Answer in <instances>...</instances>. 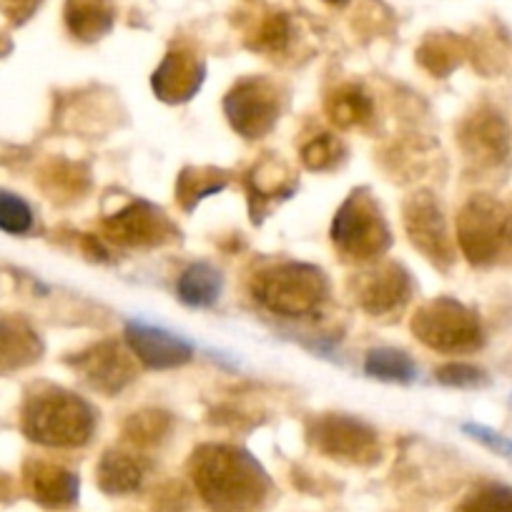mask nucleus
<instances>
[{
    "instance_id": "f257e3e1",
    "label": "nucleus",
    "mask_w": 512,
    "mask_h": 512,
    "mask_svg": "<svg viewBox=\"0 0 512 512\" xmlns=\"http://www.w3.org/2000/svg\"><path fill=\"white\" fill-rule=\"evenodd\" d=\"M189 475L211 512H262L272 490L256 457L234 445H201L191 455Z\"/></svg>"
},
{
    "instance_id": "f03ea898",
    "label": "nucleus",
    "mask_w": 512,
    "mask_h": 512,
    "mask_svg": "<svg viewBox=\"0 0 512 512\" xmlns=\"http://www.w3.org/2000/svg\"><path fill=\"white\" fill-rule=\"evenodd\" d=\"M96 410L91 402L68 390H46L23 407V432L31 442L58 450L88 445L96 432Z\"/></svg>"
},
{
    "instance_id": "7ed1b4c3",
    "label": "nucleus",
    "mask_w": 512,
    "mask_h": 512,
    "mask_svg": "<svg viewBox=\"0 0 512 512\" xmlns=\"http://www.w3.org/2000/svg\"><path fill=\"white\" fill-rule=\"evenodd\" d=\"M254 297L277 317H312L327 302L329 279L314 264H274L254 277Z\"/></svg>"
},
{
    "instance_id": "20e7f679",
    "label": "nucleus",
    "mask_w": 512,
    "mask_h": 512,
    "mask_svg": "<svg viewBox=\"0 0 512 512\" xmlns=\"http://www.w3.org/2000/svg\"><path fill=\"white\" fill-rule=\"evenodd\" d=\"M332 241L354 262H377L390 249V226L367 189L352 191L342 201L332 221Z\"/></svg>"
},
{
    "instance_id": "39448f33",
    "label": "nucleus",
    "mask_w": 512,
    "mask_h": 512,
    "mask_svg": "<svg viewBox=\"0 0 512 512\" xmlns=\"http://www.w3.org/2000/svg\"><path fill=\"white\" fill-rule=\"evenodd\" d=\"M412 334L440 354H472L485 344L480 317L452 297L422 304L412 317Z\"/></svg>"
},
{
    "instance_id": "423d86ee",
    "label": "nucleus",
    "mask_w": 512,
    "mask_h": 512,
    "mask_svg": "<svg viewBox=\"0 0 512 512\" xmlns=\"http://www.w3.org/2000/svg\"><path fill=\"white\" fill-rule=\"evenodd\" d=\"M510 236V219L497 199L475 194L457 214V244L475 267H487L500 256Z\"/></svg>"
},
{
    "instance_id": "0eeeda50",
    "label": "nucleus",
    "mask_w": 512,
    "mask_h": 512,
    "mask_svg": "<svg viewBox=\"0 0 512 512\" xmlns=\"http://www.w3.org/2000/svg\"><path fill=\"white\" fill-rule=\"evenodd\" d=\"M224 113L231 128L246 141L264 139L277 126L279 113H282V96L269 78H241L226 93Z\"/></svg>"
},
{
    "instance_id": "6e6552de",
    "label": "nucleus",
    "mask_w": 512,
    "mask_h": 512,
    "mask_svg": "<svg viewBox=\"0 0 512 512\" xmlns=\"http://www.w3.org/2000/svg\"><path fill=\"white\" fill-rule=\"evenodd\" d=\"M314 447L334 460L374 462L379 457L377 432L349 415H322L309 427Z\"/></svg>"
},
{
    "instance_id": "1a4fd4ad",
    "label": "nucleus",
    "mask_w": 512,
    "mask_h": 512,
    "mask_svg": "<svg viewBox=\"0 0 512 512\" xmlns=\"http://www.w3.org/2000/svg\"><path fill=\"white\" fill-rule=\"evenodd\" d=\"M405 231L410 236L412 246L422 251L425 259H430L435 267L447 269L455 256H452L450 231H447L445 216H442L440 204L430 191H415L405 201Z\"/></svg>"
},
{
    "instance_id": "9d476101",
    "label": "nucleus",
    "mask_w": 512,
    "mask_h": 512,
    "mask_svg": "<svg viewBox=\"0 0 512 512\" xmlns=\"http://www.w3.org/2000/svg\"><path fill=\"white\" fill-rule=\"evenodd\" d=\"M103 231L108 239L128 249H151L176 236V226L171 224L169 216L144 199L131 201L121 211L108 216L103 221Z\"/></svg>"
},
{
    "instance_id": "9b49d317",
    "label": "nucleus",
    "mask_w": 512,
    "mask_h": 512,
    "mask_svg": "<svg viewBox=\"0 0 512 512\" xmlns=\"http://www.w3.org/2000/svg\"><path fill=\"white\" fill-rule=\"evenodd\" d=\"M134 354L116 342H98L76 359V369L91 390L101 395H118L136 379Z\"/></svg>"
},
{
    "instance_id": "f8f14e48",
    "label": "nucleus",
    "mask_w": 512,
    "mask_h": 512,
    "mask_svg": "<svg viewBox=\"0 0 512 512\" xmlns=\"http://www.w3.org/2000/svg\"><path fill=\"white\" fill-rule=\"evenodd\" d=\"M126 344L136 357V362L144 364L146 369H159V372L184 367L194 357V349L186 339L144 322L128 324Z\"/></svg>"
},
{
    "instance_id": "ddd939ff",
    "label": "nucleus",
    "mask_w": 512,
    "mask_h": 512,
    "mask_svg": "<svg viewBox=\"0 0 512 512\" xmlns=\"http://www.w3.org/2000/svg\"><path fill=\"white\" fill-rule=\"evenodd\" d=\"M354 294L364 312L372 317H384L402 309V304L410 299L412 279L400 264H377L357 279Z\"/></svg>"
},
{
    "instance_id": "4468645a",
    "label": "nucleus",
    "mask_w": 512,
    "mask_h": 512,
    "mask_svg": "<svg viewBox=\"0 0 512 512\" xmlns=\"http://www.w3.org/2000/svg\"><path fill=\"white\" fill-rule=\"evenodd\" d=\"M460 146L475 164L497 166L510 154V128L500 113L480 108L462 123Z\"/></svg>"
},
{
    "instance_id": "2eb2a0df",
    "label": "nucleus",
    "mask_w": 512,
    "mask_h": 512,
    "mask_svg": "<svg viewBox=\"0 0 512 512\" xmlns=\"http://www.w3.org/2000/svg\"><path fill=\"white\" fill-rule=\"evenodd\" d=\"M206 68L191 48H171L151 76V88L166 103H186L199 93Z\"/></svg>"
},
{
    "instance_id": "dca6fc26",
    "label": "nucleus",
    "mask_w": 512,
    "mask_h": 512,
    "mask_svg": "<svg viewBox=\"0 0 512 512\" xmlns=\"http://www.w3.org/2000/svg\"><path fill=\"white\" fill-rule=\"evenodd\" d=\"M26 485L33 500L48 510H66L78 500V475L53 462H28Z\"/></svg>"
},
{
    "instance_id": "f3484780",
    "label": "nucleus",
    "mask_w": 512,
    "mask_h": 512,
    "mask_svg": "<svg viewBox=\"0 0 512 512\" xmlns=\"http://www.w3.org/2000/svg\"><path fill=\"white\" fill-rule=\"evenodd\" d=\"M43 342L36 329L21 317L0 319V374H11L36 364Z\"/></svg>"
},
{
    "instance_id": "a211bd4d",
    "label": "nucleus",
    "mask_w": 512,
    "mask_h": 512,
    "mask_svg": "<svg viewBox=\"0 0 512 512\" xmlns=\"http://www.w3.org/2000/svg\"><path fill=\"white\" fill-rule=\"evenodd\" d=\"M149 462L136 452L108 450L96 467V480L106 495H131L144 487Z\"/></svg>"
},
{
    "instance_id": "6ab92c4d",
    "label": "nucleus",
    "mask_w": 512,
    "mask_h": 512,
    "mask_svg": "<svg viewBox=\"0 0 512 512\" xmlns=\"http://www.w3.org/2000/svg\"><path fill=\"white\" fill-rule=\"evenodd\" d=\"M66 26L73 38L93 43L106 36L116 23V6L111 0H66Z\"/></svg>"
},
{
    "instance_id": "aec40b11",
    "label": "nucleus",
    "mask_w": 512,
    "mask_h": 512,
    "mask_svg": "<svg viewBox=\"0 0 512 512\" xmlns=\"http://www.w3.org/2000/svg\"><path fill=\"white\" fill-rule=\"evenodd\" d=\"M221 289H224V277L209 262H196L181 272L176 292L186 307L206 309L219 302Z\"/></svg>"
},
{
    "instance_id": "412c9836",
    "label": "nucleus",
    "mask_w": 512,
    "mask_h": 512,
    "mask_svg": "<svg viewBox=\"0 0 512 512\" xmlns=\"http://www.w3.org/2000/svg\"><path fill=\"white\" fill-rule=\"evenodd\" d=\"M372 111V98L364 93V88L354 86V83L337 86L327 96V116L339 128L362 126L372 118Z\"/></svg>"
},
{
    "instance_id": "4be33fe9",
    "label": "nucleus",
    "mask_w": 512,
    "mask_h": 512,
    "mask_svg": "<svg viewBox=\"0 0 512 512\" xmlns=\"http://www.w3.org/2000/svg\"><path fill=\"white\" fill-rule=\"evenodd\" d=\"M364 372L379 382L410 384L417 377L415 359L395 347H377L364 357Z\"/></svg>"
},
{
    "instance_id": "5701e85b",
    "label": "nucleus",
    "mask_w": 512,
    "mask_h": 512,
    "mask_svg": "<svg viewBox=\"0 0 512 512\" xmlns=\"http://www.w3.org/2000/svg\"><path fill=\"white\" fill-rule=\"evenodd\" d=\"M294 186H297V181H294L292 171L279 159H264L262 164L254 166L249 176L251 196L259 201L287 199V196H292Z\"/></svg>"
},
{
    "instance_id": "b1692460",
    "label": "nucleus",
    "mask_w": 512,
    "mask_h": 512,
    "mask_svg": "<svg viewBox=\"0 0 512 512\" xmlns=\"http://www.w3.org/2000/svg\"><path fill=\"white\" fill-rule=\"evenodd\" d=\"M422 66L437 78H445L447 73L455 71L465 58V41L450 33H440V36H430L417 51Z\"/></svg>"
},
{
    "instance_id": "393cba45",
    "label": "nucleus",
    "mask_w": 512,
    "mask_h": 512,
    "mask_svg": "<svg viewBox=\"0 0 512 512\" xmlns=\"http://www.w3.org/2000/svg\"><path fill=\"white\" fill-rule=\"evenodd\" d=\"M226 184H229L226 174L216 169H184L176 184V199L186 211H191L201 199L224 191Z\"/></svg>"
},
{
    "instance_id": "a878e982",
    "label": "nucleus",
    "mask_w": 512,
    "mask_h": 512,
    "mask_svg": "<svg viewBox=\"0 0 512 512\" xmlns=\"http://www.w3.org/2000/svg\"><path fill=\"white\" fill-rule=\"evenodd\" d=\"M292 41V21L287 13H269L251 33L249 46L259 53H282Z\"/></svg>"
},
{
    "instance_id": "bb28decb",
    "label": "nucleus",
    "mask_w": 512,
    "mask_h": 512,
    "mask_svg": "<svg viewBox=\"0 0 512 512\" xmlns=\"http://www.w3.org/2000/svg\"><path fill=\"white\" fill-rule=\"evenodd\" d=\"M171 430V420L169 415L156 410H146L139 412V415L128 417L126 427H123V435L128 437V442H134L139 447H151L159 445Z\"/></svg>"
},
{
    "instance_id": "cd10ccee",
    "label": "nucleus",
    "mask_w": 512,
    "mask_h": 512,
    "mask_svg": "<svg viewBox=\"0 0 512 512\" xmlns=\"http://www.w3.org/2000/svg\"><path fill=\"white\" fill-rule=\"evenodd\" d=\"M344 146L337 136L319 134L302 146V164L309 171H329L342 161Z\"/></svg>"
},
{
    "instance_id": "c85d7f7f",
    "label": "nucleus",
    "mask_w": 512,
    "mask_h": 512,
    "mask_svg": "<svg viewBox=\"0 0 512 512\" xmlns=\"http://www.w3.org/2000/svg\"><path fill=\"white\" fill-rule=\"evenodd\" d=\"M455 512H512V487L482 485L465 497Z\"/></svg>"
},
{
    "instance_id": "c756f323",
    "label": "nucleus",
    "mask_w": 512,
    "mask_h": 512,
    "mask_svg": "<svg viewBox=\"0 0 512 512\" xmlns=\"http://www.w3.org/2000/svg\"><path fill=\"white\" fill-rule=\"evenodd\" d=\"M0 229L13 236L28 234L33 229L31 206L11 191H0Z\"/></svg>"
},
{
    "instance_id": "7c9ffc66",
    "label": "nucleus",
    "mask_w": 512,
    "mask_h": 512,
    "mask_svg": "<svg viewBox=\"0 0 512 512\" xmlns=\"http://www.w3.org/2000/svg\"><path fill=\"white\" fill-rule=\"evenodd\" d=\"M435 377L445 387H457V390H477V387H485L490 382L485 369L470 362L442 364V367L435 369Z\"/></svg>"
},
{
    "instance_id": "2f4dec72",
    "label": "nucleus",
    "mask_w": 512,
    "mask_h": 512,
    "mask_svg": "<svg viewBox=\"0 0 512 512\" xmlns=\"http://www.w3.org/2000/svg\"><path fill=\"white\" fill-rule=\"evenodd\" d=\"M462 432H465V435H470L475 442H480V445H485L487 450L495 452V455L512 460V437L500 435V432L490 430V427H485V425H475V422H470V425H462Z\"/></svg>"
},
{
    "instance_id": "473e14b6",
    "label": "nucleus",
    "mask_w": 512,
    "mask_h": 512,
    "mask_svg": "<svg viewBox=\"0 0 512 512\" xmlns=\"http://www.w3.org/2000/svg\"><path fill=\"white\" fill-rule=\"evenodd\" d=\"M38 6H41V0H0V11L6 13L8 21L16 26L26 23L38 11Z\"/></svg>"
},
{
    "instance_id": "72a5a7b5",
    "label": "nucleus",
    "mask_w": 512,
    "mask_h": 512,
    "mask_svg": "<svg viewBox=\"0 0 512 512\" xmlns=\"http://www.w3.org/2000/svg\"><path fill=\"white\" fill-rule=\"evenodd\" d=\"M327 3H332V6H342V3H347V0H327Z\"/></svg>"
},
{
    "instance_id": "f704fd0d",
    "label": "nucleus",
    "mask_w": 512,
    "mask_h": 512,
    "mask_svg": "<svg viewBox=\"0 0 512 512\" xmlns=\"http://www.w3.org/2000/svg\"><path fill=\"white\" fill-rule=\"evenodd\" d=\"M510 405H512V397H510Z\"/></svg>"
}]
</instances>
